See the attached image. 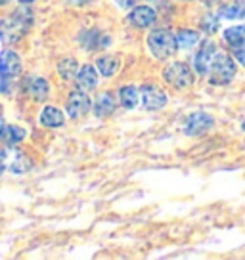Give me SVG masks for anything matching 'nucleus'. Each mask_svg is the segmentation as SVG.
Returning <instances> with one entry per match:
<instances>
[{
    "instance_id": "obj_1",
    "label": "nucleus",
    "mask_w": 245,
    "mask_h": 260,
    "mask_svg": "<svg viewBox=\"0 0 245 260\" xmlns=\"http://www.w3.org/2000/svg\"><path fill=\"white\" fill-rule=\"evenodd\" d=\"M33 25V14L29 8H19L14 14L2 19L0 23V41L4 44H14L23 37L27 29Z\"/></svg>"
},
{
    "instance_id": "obj_2",
    "label": "nucleus",
    "mask_w": 245,
    "mask_h": 260,
    "mask_svg": "<svg viewBox=\"0 0 245 260\" xmlns=\"http://www.w3.org/2000/svg\"><path fill=\"white\" fill-rule=\"evenodd\" d=\"M147 48L151 52V56L157 59H167L176 54V50L180 48L176 35H172L167 29H154L147 35Z\"/></svg>"
},
{
    "instance_id": "obj_3",
    "label": "nucleus",
    "mask_w": 245,
    "mask_h": 260,
    "mask_svg": "<svg viewBox=\"0 0 245 260\" xmlns=\"http://www.w3.org/2000/svg\"><path fill=\"white\" fill-rule=\"evenodd\" d=\"M234 77H236L234 59L226 54H217L211 65V71H209V82L215 86H224V84H230L234 81Z\"/></svg>"
},
{
    "instance_id": "obj_4",
    "label": "nucleus",
    "mask_w": 245,
    "mask_h": 260,
    "mask_svg": "<svg viewBox=\"0 0 245 260\" xmlns=\"http://www.w3.org/2000/svg\"><path fill=\"white\" fill-rule=\"evenodd\" d=\"M163 79L171 84L172 88L184 90L194 84V71H192L186 63L174 61V63H169L165 67Z\"/></svg>"
},
{
    "instance_id": "obj_5",
    "label": "nucleus",
    "mask_w": 245,
    "mask_h": 260,
    "mask_svg": "<svg viewBox=\"0 0 245 260\" xmlns=\"http://www.w3.org/2000/svg\"><path fill=\"white\" fill-rule=\"evenodd\" d=\"M140 102L147 111H159L167 106V94L156 84H144L140 88Z\"/></svg>"
},
{
    "instance_id": "obj_6",
    "label": "nucleus",
    "mask_w": 245,
    "mask_h": 260,
    "mask_svg": "<svg viewBox=\"0 0 245 260\" xmlns=\"http://www.w3.org/2000/svg\"><path fill=\"white\" fill-rule=\"evenodd\" d=\"M21 73V57L14 50H2L0 54V79L6 82Z\"/></svg>"
},
{
    "instance_id": "obj_7",
    "label": "nucleus",
    "mask_w": 245,
    "mask_h": 260,
    "mask_svg": "<svg viewBox=\"0 0 245 260\" xmlns=\"http://www.w3.org/2000/svg\"><path fill=\"white\" fill-rule=\"evenodd\" d=\"M212 124H215V119H212L211 115L203 113V111H197V113L188 115L182 130H184L186 136H201L203 132L211 128Z\"/></svg>"
},
{
    "instance_id": "obj_8",
    "label": "nucleus",
    "mask_w": 245,
    "mask_h": 260,
    "mask_svg": "<svg viewBox=\"0 0 245 260\" xmlns=\"http://www.w3.org/2000/svg\"><path fill=\"white\" fill-rule=\"evenodd\" d=\"M90 107H92L90 98L86 96V92H82V90H79V88L73 90V92L69 94V98H67L66 111L71 119H79V117H82L84 113H88Z\"/></svg>"
},
{
    "instance_id": "obj_9",
    "label": "nucleus",
    "mask_w": 245,
    "mask_h": 260,
    "mask_svg": "<svg viewBox=\"0 0 245 260\" xmlns=\"http://www.w3.org/2000/svg\"><path fill=\"white\" fill-rule=\"evenodd\" d=\"M217 44L212 41H207L203 42V46L199 48V52L196 54L194 57V69H196L197 75H209L211 71V65L215 61V57H217Z\"/></svg>"
},
{
    "instance_id": "obj_10",
    "label": "nucleus",
    "mask_w": 245,
    "mask_h": 260,
    "mask_svg": "<svg viewBox=\"0 0 245 260\" xmlns=\"http://www.w3.org/2000/svg\"><path fill=\"white\" fill-rule=\"evenodd\" d=\"M157 14L151 6H134L132 12L129 14V21L132 27H138V29H147L156 23Z\"/></svg>"
},
{
    "instance_id": "obj_11",
    "label": "nucleus",
    "mask_w": 245,
    "mask_h": 260,
    "mask_svg": "<svg viewBox=\"0 0 245 260\" xmlns=\"http://www.w3.org/2000/svg\"><path fill=\"white\" fill-rule=\"evenodd\" d=\"M98 69H96V65L92 67V65H82L81 69H79V73L75 77V88L82 90V92H90V90H94L98 86Z\"/></svg>"
},
{
    "instance_id": "obj_12",
    "label": "nucleus",
    "mask_w": 245,
    "mask_h": 260,
    "mask_svg": "<svg viewBox=\"0 0 245 260\" xmlns=\"http://www.w3.org/2000/svg\"><path fill=\"white\" fill-rule=\"evenodd\" d=\"M25 90H27V94L33 98L35 102H44L48 98L50 84L42 77H29L25 81Z\"/></svg>"
},
{
    "instance_id": "obj_13",
    "label": "nucleus",
    "mask_w": 245,
    "mask_h": 260,
    "mask_svg": "<svg viewBox=\"0 0 245 260\" xmlns=\"http://www.w3.org/2000/svg\"><path fill=\"white\" fill-rule=\"evenodd\" d=\"M39 121H41V124L46 126V128H57V126H62V124L66 122V115L62 113V109H57V107L46 106L41 111Z\"/></svg>"
},
{
    "instance_id": "obj_14",
    "label": "nucleus",
    "mask_w": 245,
    "mask_h": 260,
    "mask_svg": "<svg viewBox=\"0 0 245 260\" xmlns=\"http://www.w3.org/2000/svg\"><path fill=\"white\" fill-rule=\"evenodd\" d=\"M92 109H94V115H96V117H100V119L113 115L115 113L113 96H111L109 92H102V94H98V96H96V100H94V106H92Z\"/></svg>"
},
{
    "instance_id": "obj_15",
    "label": "nucleus",
    "mask_w": 245,
    "mask_h": 260,
    "mask_svg": "<svg viewBox=\"0 0 245 260\" xmlns=\"http://www.w3.org/2000/svg\"><path fill=\"white\" fill-rule=\"evenodd\" d=\"M119 67H121L119 57L111 56V54L98 57V61H96V69H98V73L102 75V77H113V75L119 71Z\"/></svg>"
},
{
    "instance_id": "obj_16",
    "label": "nucleus",
    "mask_w": 245,
    "mask_h": 260,
    "mask_svg": "<svg viewBox=\"0 0 245 260\" xmlns=\"http://www.w3.org/2000/svg\"><path fill=\"white\" fill-rule=\"evenodd\" d=\"M138 102H140V90L136 86L127 84V86L119 88V104L125 109H134V107L138 106Z\"/></svg>"
},
{
    "instance_id": "obj_17",
    "label": "nucleus",
    "mask_w": 245,
    "mask_h": 260,
    "mask_svg": "<svg viewBox=\"0 0 245 260\" xmlns=\"http://www.w3.org/2000/svg\"><path fill=\"white\" fill-rule=\"evenodd\" d=\"M224 41L234 50L245 46V25H234V27L224 29Z\"/></svg>"
},
{
    "instance_id": "obj_18",
    "label": "nucleus",
    "mask_w": 245,
    "mask_h": 260,
    "mask_svg": "<svg viewBox=\"0 0 245 260\" xmlns=\"http://www.w3.org/2000/svg\"><path fill=\"white\" fill-rule=\"evenodd\" d=\"M79 61L75 59V57H64L59 63H57V73L62 79H66V81H75V77L79 73Z\"/></svg>"
},
{
    "instance_id": "obj_19",
    "label": "nucleus",
    "mask_w": 245,
    "mask_h": 260,
    "mask_svg": "<svg viewBox=\"0 0 245 260\" xmlns=\"http://www.w3.org/2000/svg\"><path fill=\"white\" fill-rule=\"evenodd\" d=\"M27 136V132H25L21 126H14V124H8L6 128H4V134H2V140L6 142V146H17V144H21Z\"/></svg>"
},
{
    "instance_id": "obj_20",
    "label": "nucleus",
    "mask_w": 245,
    "mask_h": 260,
    "mask_svg": "<svg viewBox=\"0 0 245 260\" xmlns=\"http://www.w3.org/2000/svg\"><path fill=\"white\" fill-rule=\"evenodd\" d=\"M176 41H178L180 48L190 50L199 42V32L192 31V29H182V31L176 32Z\"/></svg>"
},
{
    "instance_id": "obj_21",
    "label": "nucleus",
    "mask_w": 245,
    "mask_h": 260,
    "mask_svg": "<svg viewBox=\"0 0 245 260\" xmlns=\"http://www.w3.org/2000/svg\"><path fill=\"white\" fill-rule=\"evenodd\" d=\"M222 17H226V19H241L245 16V2L243 0H237V2H232L228 6H224L221 8L219 12Z\"/></svg>"
},
{
    "instance_id": "obj_22",
    "label": "nucleus",
    "mask_w": 245,
    "mask_h": 260,
    "mask_svg": "<svg viewBox=\"0 0 245 260\" xmlns=\"http://www.w3.org/2000/svg\"><path fill=\"white\" fill-rule=\"evenodd\" d=\"M31 167H33V162H31V159H27V155L17 153V157L14 155V161L10 165V171L14 172V174H23V172H27Z\"/></svg>"
},
{
    "instance_id": "obj_23",
    "label": "nucleus",
    "mask_w": 245,
    "mask_h": 260,
    "mask_svg": "<svg viewBox=\"0 0 245 260\" xmlns=\"http://www.w3.org/2000/svg\"><path fill=\"white\" fill-rule=\"evenodd\" d=\"M203 29H207V32H215L217 31V27H219V23H217V19H215V17L212 16H207L203 19Z\"/></svg>"
},
{
    "instance_id": "obj_24",
    "label": "nucleus",
    "mask_w": 245,
    "mask_h": 260,
    "mask_svg": "<svg viewBox=\"0 0 245 260\" xmlns=\"http://www.w3.org/2000/svg\"><path fill=\"white\" fill-rule=\"evenodd\" d=\"M234 57L237 59V63H241L245 67V46H239V48H236V52H234Z\"/></svg>"
},
{
    "instance_id": "obj_25",
    "label": "nucleus",
    "mask_w": 245,
    "mask_h": 260,
    "mask_svg": "<svg viewBox=\"0 0 245 260\" xmlns=\"http://www.w3.org/2000/svg\"><path fill=\"white\" fill-rule=\"evenodd\" d=\"M119 4H121V8H131L134 6V0H119Z\"/></svg>"
},
{
    "instance_id": "obj_26",
    "label": "nucleus",
    "mask_w": 245,
    "mask_h": 260,
    "mask_svg": "<svg viewBox=\"0 0 245 260\" xmlns=\"http://www.w3.org/2000/svg\"><path fill=\"white\" fill-rule=\"evenodd\" d=\"M4 128H6V124H4V119H2V115H0V138H2V134H4Z\"/></svg>"
},
{
    "instance_id": "obj_27",
    "label": "nucleus",
    "mask_w": 245,
    "mask_h": 260,
    "mask_svg": "<svg viewBox=\"0 0 245 260\" xmlns=\"http://www.w3.org/2000/svg\"><path fill=\"white\" fill-rule=\"evenodd\" d=\"M21 4H33V2H37V0H19Z\"/></svg>"
},
{
    "instance_id": "obj_28",
    "label": "nucleus",
    "mask_w": 245,
    "mask_h": 260,
    "mask_svg": "<svg viewBox=\"0 0 245 260\" xmlns=\"http://www.w3.org/2000/svg\"><path fill=\"white\" fill-rule=\"evenodd\" d=\"M8 2H10V0H0V6H6Z\"/></svg>"
},
{
    "instance_id": "obj_29",
    "label": "nucleus",
    "mask_w": 245,
    "mask_h": 260,
    "mask_svg": "<svg viewBox=\"0 0 245 260\" xmlns=\"http://www.w3.org/2000/svg\"><path fill=\"white\" fill-rule=\"evenodd\" d=\"M2 172H4V165L0 162V176H2Z\"/></svg>"
},
{
    "instance_id": "obj_30",
    "label": "nucleus",
    "mask_w": 245,
    "mask_h": 260,
    "mask_svg": "<svg viewBox=\"0 0 245 260\" xmlns=\"http://www.w3.org/2000/svg\"><path fill=\"white\" fill-rule=\"evenodd\" d=\"M243 130H245V122H243Z\"/></svg>"
},
{
    "instance_id": "obj_31",
    "label": "nucleus",
    "mask_w": 245,
    "mask_h": 260,
    "mask_svg": "<svg viewBox=\"0 0 245 260\" xmlns=\"http://www.w3.org/2000/svg\"><path fill=\"white\" fill-rule=\"evenodd\" d=\"M184 2H190V0H184Z\"/></svg>"
}]
</instances>
